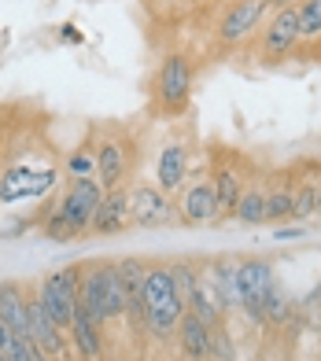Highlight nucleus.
<instances>
[{"instance_id": "16", "label": "nucleus", "mask_w": 321, "mask_h": 361, "mask_svg": "<svg viewBox=\"0 0 321 361\" xmlns=\"http://www.w3.org/2000/svg\"><path fill=\"white\" fill-rule=\"evenodd\" d=\"M67 336H71V343H74V350L82 354L85 361H100L104 357V343H100V324H96L82 306L74 310V321H71V328H67Z\"/></svg>"}, {"instance_id": "39", "label": "nucleus", "mask_w": 321, "mask_h": 361, "mask_svg": "<svg viewBox=\"0 0 321 361\" xmlns=\"http://www.w3.org/2000/svg\"><path fill=\"white\" fill-rule=\"evenodd\" d=\"M317 299H321V284H317Z\"/></svg>"}, {"instance_id": "9", "label": "nucleus", "mask_w": 321, "mask_h": 361, "mask_svg": "<svg viewBox=\"0 0 321 361\" xmlns=\"http://www.w3.org/2000/svg\"><path fill=\"white\" fill-rule=\"evenodd\" d=\"M299 41H303V34H299V8H281V11L269 15L266 34H262V48L269 56L292 52Z\"/></svg>"}, {"instance_id": "31", "label": "nucleus", "mask_w": 321, "mask_h": 361, "mask_svg": "<svg viewBox=\"0 0 321 361\" xmlns=\"http://www.w3.org/2000/svg\"><path fill=\"white\" fill-rule=\"evenodd\" d=\"M41 228H44V236H48V240H56V243H63V240H71V236H74V233H71V225L63 221V214H59L56 207L48 210V218H44Z\"/></svg>"}, {"instance_id": "24", "label": "nucleus", "mask_w": 321, "mask_h": 361, "mask_svg": "<svg viewBox=\"0 0 321 361\" xmlns=\"http://www.w3.org/2000/svg\"><path fill=\"white\" fill-rule=\"evenodd\" d=\"M233 218L240 225H262L266 221V188L262 185L244 188V195H240V203L233 210Z\"/></svg>"}, {"instance_id": "22", "label": "nucleus", "mask_w": 321, "mask_h": 361, "mask_svg": "<svg viewBox=\"0 0 321 361\" xmlns=\"http://www.w3.org/2000/svg\"><path fill=\"white\" fill-rule=\"evenodd\" d=\"M170 295H181L174 266H152L148 276H144V306H159V302H166Z\"/></svg>"}, {"instance_id": "30", "label": "nucleus", "mask_w": 321, "mask_h": 361, "mask_svg": "<svg viewBox=\"0 0 321 361\" xmlns=\"http://www.w3.org/2000/svg\"><path fill=\"white\" fill-rule=\"evenodd\" d=\"M63 166H67L71 177H92L96 173V152H92V147H78V152L67 155Z\"/></svg>"}, {"instance_id": "18", "label": "nucleus", "mask_w": 321, "mask_h": 361, "mask_svg": "<svg viewBox=\"0 0 321 361\" xmlns=\"http://www.w3.org/2000/svg\"><path fill=\"white\" fill-rule=\"evenodd\" d=\"M107 262H100V266H92L82 273V291H78V306L85 310V314L96 321V324H107V314H104V269Z\"/></svg>"}, {"instance_id": "3", "label": "nucleus", "mask_w": 321, "mask_h": 361, "mask_svg": "<svg viewBox=\"0 0 321 361\" xmlns=\"http://www.w3.org/2000/svg\"><path fill=\"white\" fill-rule=\"evenodd\" d=\"M155 96L163 111L170 114H181L188 107V96H192V63L185 56H166L163 67L155 74Z\"/></svg>"}, {"instance_id": "4", "label": "nucleus", "mask_w": 321, "mask_h": 361, "mask_svg": "<svg viewBox=\"0 0 321 361\" xmlns=\"http://www.w3.org/2000/svg\"><path fill=\"white\" fill-rule=\"evenodd\" d=\"M130 218L140 228H159L174 221V203L159 185H133L130 188Z\"/></svg>"}, {"instance_id": "8", "label": "nucleus", "mask_w": 321, "mask_h": 361, "mask_svg": "<svg viewBox=\"0 0 321 361\" xmlns=\"http://www.w3.org/2000/svg\"><path fill=\"white\" fill-rule=\"evenodd\" d=\"M262 15H266V0H236L218 26V37L226 44H240L248 34H255V26L262 23Z\"/></svg>"}, {"instance_id": "13", "label": "nucleus", "mask_w": 321, "mask_h": 361, "mask_svg": "<svg viewBox=\"0 0 321 361\" xmlns=\"http://www.w3.org/2000/svg\"><path fill=\"white\" fill-rule=\"evenodd\" d=\"M185 180H188V147L185 144H166L155 159V185L170 195V192L185 188Z\"/></svg>"}, {"instance_id": "5", "label": "nucleus", "mask_w": 321, "mask_h": 361, "mask_svg": "<svg viewBox=\"0 0 321 361\" xmlns=\"http://www.w3.org/2000/svg\"><path fill=\"white\" fill-rule=\"evenodd\" d=\"M178 218L185 225H211L218 221V195H214V180L211 177H200L185 185L181 200H178Z\"/></svg>"}, {"instance_id": "10", "label": "nucleus", "mask_w": 321, "mask_h": 361, "mask_svg": "<svg viewBox=\"0 0 321 361\" xmlns=\"http://www.w3.org/2000/svg\"><path fill=\"white\" fill-rule=\"evenodd\" d=\"M126 173H130V152H126L122 140H100L96 144V177L100 185L111 188H122Z\"/></svg>"}, {"instance_id": "37", "label": "nucleus", "mask_w": 321, "mask_h": 361, "mask_svg": "<svg viewBox=\"0 0 321 361\" xmlns=\"http://www.w3.org/2000/svg\"><path fill=\"white\" fill-rule=\"evenodd\" d=\"M317 214H321V185H317Z\"/></svg>"}, {"instance_id": "17", "label": "nucleus", "mask_w": 321, "mask_h": 361, "mask_svg": "<svg viewBox=\"0 0 321 361\" xmlns=\"http://www.w3.org/2000/svg\"><path fill=\"white\" fill-rule=\"evenodd\" d=\"M236 276H240V291L244 299H262V295L274 288V266L266 258H240L236 262Z\"/></svg>"}, {"instance_id": "2", "label": "nucleus", "mask_w": 321, "mask_h": 361, "mask_svg": "<svg viewBox=\"0 0 321 361\" xmlns=\"http://www.w3.org/2000/svg\"><path fill=\"white\" fill-rule=\"evenodd\" d=\"M104 195H107V188L100 185V177H71V185L59 195L56 210L63 214V221L71 225L74 236L92 228V218H96V210H100Z\"/></svg>"}, {"instance_id": "21", "label": "nucleus", "mask_w": 321, "mask_h": 361, "mask_svg": "<svg viewBox=\"0 0 321 361\" xmlns=\"http://www.w3.org/2000/svg\"><path fill=\"white\" fill-rule=\"evenodd\" d=\"M185 302H188L192 314L203 317L211 328H218V324H222V317H226V310H222V302H218V295H214L211 281H207V273H200V281H196V288H192V291L185 295Z\"/></svg>"}, {"instance_id": "38", "label": "nucleus", "mask_w": 321, "mask_h": 361, "mask_svg": "<svg viewBox=\"0 0 321 361\" xmlns=\"http://www.w3.org/2000/svg\"><path fill=\"white\" fill-rule=\"evenodd\" d=\"M0 361H11V357H8V354H0Z\"/></svg>"}, {"instance_id": "32", "label": "nucleus", "mask_w": 321, "mask_h": 361, "mask_svg": "<svg viewBox=\"0 0 321 361\" xmlns=\"http://www.w3.org/2000/svg\"><path fill=\"white\" fill-rule=\"evenodd\" d=\"M211 357H218V361H233L236 357V350H233V343H229V332L226 328H214V339H211Z\"/></svg>"}, {"instance_id": "11", "label": "nucleus", "mask_w": 321, "mask_h": 361, "mask_svg": "<svg viewBox=\"0 0 321 361\" xmlns=\"http://www.w3.org/2000/svg\"><path fill=\"white\" fill-rule=\"evenodd\" d=\"M188 314V302H185V295H170L166 302H159V306H148V317H144V332H148L152 339H174L178 336V328H181V317Z\"/></svg>"}, {"instance_id": "15", "label": "nucleus", "mask_w": 321, "mask_h": 361, "mask_svg": "<svg viewBox=\"0 0 321 361\" xmlns=\"http://www.w3.org/2000/svg\"><path fill=\"white\" fill-rule=\"evenodd\" d=\"M211 339H214V328L188 310L181 317V328H178V347H181L185 361H207L211 357Z\"/></svg>"}, {"instance_id": "34", "label": "nucleus", "mask_w": 321, "mask_h": 361, "mask_svg": "<svg viewBox=\"0 0 321 361\" xmlns=\"http://www.w3.org/2000/svg\"><path fill=\"white\" fill-rule=\"evenodd\" d=\"M8 343H11V328H8V321L0 317V354L8 350Z\"/></svg>"}, {"instance_id": "20", "label": "nucleus", "mask_w": 321, "mask_h": 361, "mask_svg": "<svg viewBox=\"0 0 321 361\" xmlns=\"http://www.w3.org/2000/svg\"><path fill=\"white\" fill-rule=\"evenodd\" d=\"M26 299H30V295L23 291V284L0 281V317L8 321L11 332H30V321H26Z\"/></svg>"}, {"instance_id": "36", "label": "nucleus", "mask_w": 321, "mask_h": 361, "mask_svg": "<svg viewBox=\"0 0 321 361\" xmlns=\"http://www.w3.org/2000/svg\"><path fill=\"white\" fill-rule=\"evenodd\" d=\"M296 4H303V0H266V8H274V11H281V8H296Z\"/></svg>"}, {"instance_id": "1", "label": "nucleus", "mask_w": 321, "mask_h": 361, "mask_svg": "<svg viewBox=\"0 0 321 361\" xmlns=\"http://www.w3.org/2000/svg\"><path fill=\"white\" fill-rule=\"evenodd\" d=\"M78 291H82V266H63V269L44 273L34 295L44 306V314L67 332L74 321V310H78Z\"/></svg>"}, {"instance_id": "14", "label": "nucleus", "mask_w": 321, "mask_h": 361, "mask_svg": "<svg viewBox=\"0 0 321 361\" xmlns=\"http://www.w3.org/2000/svg\"><path fill=\"white\" fill-rule=\"evenodd\" d=\"M236 262H240V258H218V262H211V269H203L226 314H229V310H240V302H244V291H240V276H236Z\"/></svg>"}, {"instance_id": "27", "label": "nucleus", "mask_w": 321, "mask_h": 361, "mask_svg": "<svg viewBox=\"0 0 321 361\" xmlns=\"http://www.w3.org/2000/svg\"><path fill=\"white\" fill-rule=\"evenodd\" d=\"M292 207H296V188H269L266 192V221L292 218Z\"/></svg>"}, {"instance_id": "19", "label": "nucleus", "mask_w": 321, "mask_h": 361, "mask_svg": "<svg viewBox=\"0 0 321 361\" xmlns=\"http://www.w3.org/2000/svg\"><path fill=\"white\" fill-rule=\"evenodd\" d=\"M214 195H218V221L222 218H229L236 203H240V195H244V177H240L236 166H229V162H222V166L214 170Z\"/></svg>"}, {"instance_id": "28", "label": "nucleus", "mask_w": 321, "mask_h": 361, "mask_svg": "<svg viewBox=\"0 0 321 361\" xmlns=\"http://www.w3.org/2000/svg\"><path fill=\"white\" fill-rule=\"evenodd\" d=\"M317 214V185H299L296 188V207H292V221H307Z\"/></svg>"}, {"instance_id": "26", "label": "nucleus", "mask_w": 321, "mask_h": 361, "mask_svg": "<svg viewBox=\"0 0 321 361\" xmlns=\"http://www.w3.org/2000/svg\"><path fill=\"white\" fill-rule=\"evenodd\" d=\"M11 361H52L48 357L37 343H34V336L30 332H11V343H8V350H4Z\"/></svg>"}, {"instance_id": "6", "label": "nucleus", "mask_w": 321, "mask_h": 361, "mask_svg": "<svg viewBox=\"0 0 321 361\" xmlns=\"http://www.w3.org/2000/svg\"><path fill=\"white\" fill-rule=\"evenodd\" d=\"M26 321H30V336H34V343L48 357H52V361L67 357V339H63V328L44 314V306L37 302V295H30V299H26Z\"/></svg>"}, {"instance_id": "29", "label": "nucleus", "mask_w": 321, "mask_h": 361, "mask_svg": "<svg viewBox=\"0 0 321 361\" xmlns=\"http://www.w3.org/2000/svg\"><path fill=\"white\" fill-rule=\"evenodd\" d=\"M296 8H299V34L321 37V0H303Z\"/></svg>"}, {"instance_id": "23", "label": "nucleus", "mask_w": 321, "mask_h": 361, "mask_svg": "<svg viewBox=\"0 0 321 361\" xmlns=\"http://www.w3.org/2000/svg\"><path fill=\"white\" fill-rule=\"evenodd\" d=\"M104 314L107 321H119L126 317V284H122V273H119V262H107L104 266Z\"/></svg>"}, {"instance_id": "33", "label": "nucleus", "mask_w": 321, "mask_h": 361, "mask_svg": "<svg viewBox=\"0 0 321 361\" xmlns=\"http://www.w3.org/2000/svg\"><path fill=\"white\" fill-rule=\"evenodd\" d=\"M59 41H63V44H85V34H78L74 23H63V26H59Z\"/></svg>"}, {"instance_id": "35", "label": "nucleus", "mask_w": 321, "mask_h": 361, "mask_svg": "<svg viewBox=\"0 0 321 361\" xmlns=\"http://www.w3.org/2000/svg\"><path fill=\"white\" fill-rule=\"evenodd\" d=\"M303 236V225H292V228H277V240H299Z\"/></svg>"}, {"instance_id": "7", "label": "nucleus", "mask_w": 321, "mask_h": 361, "mask_svg": "<svg viewBox=\"0 0 321 361\" xmlns=\"http://www.w3.org/2000/svg\"><path fill=\"white\" fill-rule=\"evenodd\" d=\"M119 273L126 284V321H130V328L144 332V317H148V306H144V276H148V266L140 258H119Z\"/></svg>"}, {"instance_id": "25", "label": "nucleus", "mask_w": 321, "mask_h": 361, "mask_svg": "<svg viewBox=\"0 0 321 361\" xmlns=\"http://www.w3.org/2000/svg\"><path fill=\"white\" fill-rule=\"evenodd\" d=\"M262 310H266V324H288L292 321V299H288V295L274 284L266 295H262Z\"/></svg>"}, {"instance_id": "12", "label": "nucleus", "mask_w": 321, "mask_h": 361, "mask_svg": "<svg viewBox=\"0 0 321 361\" xmlns=\"http://www.w3.org/2000/svg\"><path fill=\"white\" fill-rule=\"evenodd\" d=\"M130 221H133V218H130V188H111V192L104 195L100 210H96V218H92V233L115 236V233H122Z\"/></svg>"}]
</instances>
